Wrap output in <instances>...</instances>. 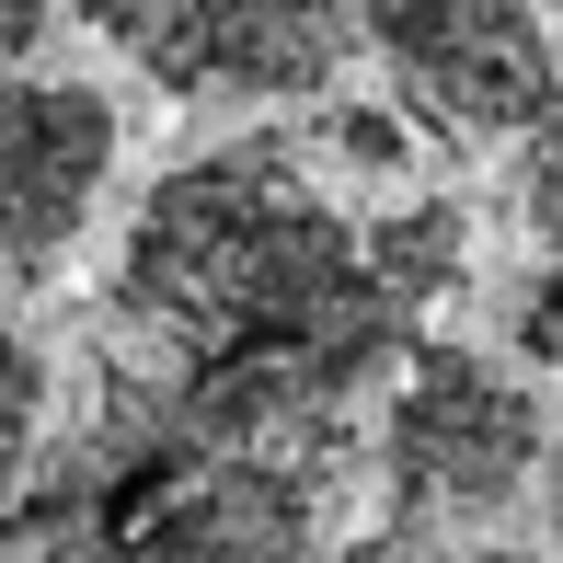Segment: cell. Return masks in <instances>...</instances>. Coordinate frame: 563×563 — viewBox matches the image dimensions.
I'll use <instances>...</instances> for the list:
<instances>
[{
    "label": "cell",
    "mask_w": 563,
    "mask_h": 563,
    "mask_svg": "<svg viewBox=\"0 0 563 563\" xmlns=\"http://www.w3.org/2000/svg\"><path fill=\"white\" fill-rule=\"evenodd\" d=\"M415 311L368 276V219L299 139H219L150 173L81 322V402L356 483Z\"/></svg>",
    "instance_id": "1"
},
{
    "label": "cell",
    "mask_w": 563,
    "mask_h": 563,
    "mask_svg": "<svg viewBox=\"0 0 563 563\" xmlns=\"http://www.w3.org/2000/svg\"><path fill=\"white\" fill-rule=\"evenodd\" d=\"M345 483L185 438L126 402H81L0 495L12 563H322Z\"/></svg>",
    "instance_id": "2"
},
{
    "label": "cell",
    "mask_w": 563,
    "mask_h": 563,
    "mask_svg": "<svg viewBox=\"0 0 563 563\" xmlns=\"http://www.w3.org/2000/svg\"><path fill=\"white\" fill-rule=\"evenodd\" d=\"M368 472H379V495H391L402 529L472 541V529L518 518L529 483L552 472V415H541V391H529L506 356L426 334L402 356V379L379 391Z\"/></svg>",
    "instance_id": "3"
},
{
    "label": "cell",
    "mask_w": 563,
    "mask_h": 563,
    "mask_svg": "<svg viewBox=\"0 0 563 563\" xmlns=\"http://www.w3.org/2000/svg\"><path fill=\"white\" fill-rule=\"evenodd\" d=\"M356 35L391 69V104L426 139H541L563 115V58L529 0H356Z\"/></svg>",
    "instance_id": "4"
},
{
    "label": "cell",
    "mask_w": 563,
    "mask_h": 563,
    "mask_svg": "<svg viewBox=\"0 0 563 563\" xmlns=\"http://www.w3.org/2000/svg\"><path fill=\"white\" fill-rule=\"evenodd\" d=\"M173 104H322L356 0H69Z\"/></svg>",
    "instance_id": "5"
},
{
    "label": "cell",
    "mask_w": 563,
    "mask_h": 563,
    "mask_svg": "<svg viewBox=\"0 0 563 563\" xmlns=\"http://www.w3.org/2000/svg\"><path fill=\"white\" fill-rule=\"evenodd\" d=\"M126 173V104L81 69L0 81V288H58Z\"/></svg>",
    "instance_id": "6"
},
{
    "label": "cell",
    "mask_w": 563,
    "mask_h": 563,
    "mask_svg": "<svg viewBox=\"0 0 563 563\" xmlns=\"http://www.w3.org/2000/svg\"><path fill=\"white\" fill-rule=\"evenodd\" d=\"M368 276L391 288V311H438L449 288H472V208L460 196H402L368 219Z\"/></svg>",
    "instance_id": "7"
},
{
    "label": "cell",
    "mask_w": 563,
    "mask_h": 563,
    "mask_svg": "<svg viewBox=\"0 0 563 563\" xmlns=\"http://www.w3.org/2000/svg\"><path fill=\"white\" fill-rule=\"evenodd\" d=\"M415 162H426V126L402 115V104H356V92H322L311 104V173L322 185H415Z\"/></svg>",
    "instance_id": "8"
},
{
    "label": "cell",
    "mask_w": 563,
    "mask_h": 563,
    "mask_svg": "<svg viewBox=\"0 0 563 563\" xmlns=\"http://www.w3.org/2000/svg\"><path fill=\"white\" fill-rule=\"evenodd\" d=\"M58 438V402H46V345L23 322H0V495L35 472V449Z\"/></svg>",
    "instance_id": "9"
},
{
    "label": "cell",
    "mask_w": 563,
    "mask_h": 563,
    "mask_svg": "<svg viewBox=\"0 0 563 563\" xmlns=\"http://www.w3.org/2000/svg\"><path fill=\"white\" fill-rule=\"evenodd\" d=\"M506 356L541 368V379H563V265H552V253L506 288Z\"/></svg>",
    "instance_id": "10"
},
{
    "label": "cell",
    "mask_w": 563,
    "mask_h": 563,
    "mask_svg": "<svg viewBox=\"0 0 563 563\" xmlns=\"http://www.w3.org/2000/svg\"><path fill=\"white\" fill-rule=\"evenodd\" d=\"M518 219L541 230V253L563 265V115L529 139V162H518Z\"/></svg>",
    "instance_id": "11"
},
{
    "label": "cell",
    "mask_w": 563,
    "mask_h": 563,
    "mask_svg": "<svg viewBox=\"0 0 563 563\" xmlns=\"http://www.w3.org/2000/svg\"><path fill=\"white\" fill-rule=\"evenodd\" d=\"M345 563H529V552H506V541H426V529L379 518V541H356Z\"/></svg>",
    "instance_id": "12"
},
{
    "label": "cell",
    "mask_w": 563,
    "mask_h": 563,
    "mask_svg": "<svg viewBox=\"0 0 563 563\" xmlns=\"http://www.w3.org/2000/svg\"><path fill=\"white\" fill-rule=\"evenodd\" d=\"M46 23H58V0H0V81L46 69Z\"/></svg>",
    "instance_id": "13"
},
{
    "label": "cell",
    "mask_w": 563,
    "mask_h": 563,
    "mask_svg": "<svg viewBox=\"0 0 563 563\" xmlns=\"http://www.w3.org/2000/svg\"><path fill=\"white\" fill-rule=\"evenodd\" d=\"M0 563H12V552H0Z\"/></svg>",
    "instance_id": "14"
}]
</instances>
